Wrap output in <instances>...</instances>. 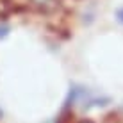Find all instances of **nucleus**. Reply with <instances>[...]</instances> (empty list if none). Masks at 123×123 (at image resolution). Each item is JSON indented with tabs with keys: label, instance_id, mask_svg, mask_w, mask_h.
Masks as SVG:
<instances>
[{
	"label": "nucleus",
	"instance_id": "7ed1b4c3",
	"mask_svg": "<svg viewBox=\"0 0 123 123\" xmlns=\"http://www.w3.org/2000/svg\"><path fill=\"white\" fill-rule=\"evenodd\" d=\"M116 16H118V20H120V23H123V7L116 12Z\"/></svg>",
	"mask_w": 123,
	"mask_h": 123
},
{
	"label": "nucleus",
	"instance_id": "f03ea898",
	"mask_svg": "<svg viewBox=\"0 0 123 123\" xmlns=\"http://www.w3.org/2000/svg\"><path fill=\"white\" fill-rule=\"evenodd\" d=\"M7 31H9V29H7L6 25H2V27H0V37H6L7 36Z\"/></svg>",
	"mask_w": 123,
	"mask_h": 123
},
{
	"label": "nucleus",
	"instance_id": "20e7f679",
	"mask_svg": "<svg viewBox=\"0 0 123 123\" xmlns=\"http://www.w3.org/2000/svg\"><path fill=\"white\" fill-rule=\"evenodd\" d=\"M79 123H95V121H91V120H82V121H79Z\"/></svg>",
	"mask_w": 123,
	"mask_h": 123
},
{
	"label": "nucleus",
	"instance_id": "f257e3e1",
	"mask_svg": "<svg viewBox=\"0 0 123 123\" xmlns=\"http://www.w3.org/2000/svg\"><path fill=\"white\" fill-rule=\"evenodd\" d=\"M32 4H34L36 9H39L43 12H54V11H57V7H59L57 0H32Z\"/></svg>",
	"mask_w": 123,
	"mask_h": 123
}]
</instances>
